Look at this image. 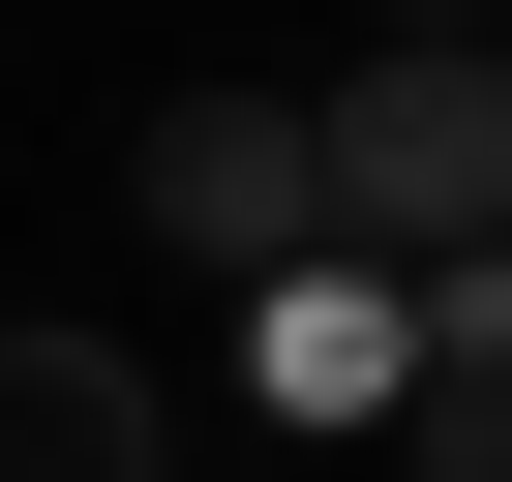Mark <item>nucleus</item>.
Segmentation results:
<instances>
[{
    "label": "nucleus",
    "instance_id": "3",
    "mask_svg": "<svg viewBox=\"0 0 512 482\" xmlns=\"http://www.w3.org/2000/svg\"><path fill=\"white\" fill-rule=\"evenodd\" d=\"M0 482H181L151 362H121V332H0Z\"/></svg>",
    "mask_w": 512,
    "mask_h": 482
},
{
    "label": "nucleus",
    "instance_id": "1",
    "mask_svg": "<svg viewBox=\"0 0 512 482\" xmlns=\"http://www.w3.org/2000/svg\"><path fill=\"white\" fill-rule=\"evenodd\" d=\"M302 181H332V272H362V241H422V272H512V31L482 61H332L302 91Z\"/></svg>",
    "mask_w": 512,
    "mask_h": 482
},
{
    "label": "nucleus",
    "instance_id": "4",
    "mask_svg": "<svg viewBox=\"0 0 512 482\" xmlns=\"http://www.w3.org/2000/svg\"><path fill=\"white\" fill-rule=\"evenodd\" d=\"M241 332H272V422H422V302L392 272H272Z\"/></svg>",
    "mask_w": 512,
    "mask_h": 482
},
{
    "label": "nucleus",
    "instance_id": "6",
    "mask_svg": "<svg viewBox=\"0 0 512 482\" xmlns=\"http://www.w3.org/2000/svg\"><path fill=\"white\" fill-rule=\"evenodd\" d=\"M392 61H482V0H392Z\"/></svg>",
    "mask_w": 512,
    "mask_h": 482
},
{
    "label": "nucleus",
    "instance_id": "2",
    "mask_svg": "<svg viewBox=\"0 0 512 482\" xmlns=\"http://www.w3.org/2000/svg\"><path fill=\"white\" fill-rule=\"evenodd\" d=\"M151 272H211V302L332 272V181H302V91H151Z\"/></svg>",
    "mask_w": 512,
    "mask_h": 482
},
{
    "label": "nucleus",
    "instance_id": "5",
    "mask_svg": "<svg viewBox=\"0 0 512 482\" xmlns=\"http://www.w3.org/2000/svg\"><path fill=\"white\" fill-rule=\"evenodd\" d=\"M392 482H512V272H422V422Z\"/></svg>",
    "mask_w": 512,
    "mask_h": 482
}]
</instances>
